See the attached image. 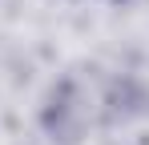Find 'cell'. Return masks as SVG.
<instances>
[]
</instances>
